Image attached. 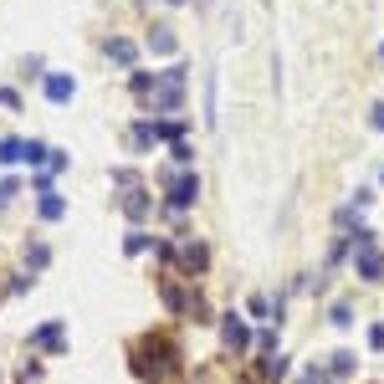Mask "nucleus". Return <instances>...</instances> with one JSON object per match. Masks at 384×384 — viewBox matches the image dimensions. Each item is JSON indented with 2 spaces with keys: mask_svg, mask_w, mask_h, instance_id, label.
I'll list each match as a JSON object with an SVG mask.
<instances>
[{
  "mask_svg": "<svg viewBox=\"0 0 384 384\" xmlns=\"http://www.w3.org/2000/svg\"><path fill=\"white\" fill-rule=\"evenodd\" d=\"M175 369H180V349H175V338H169V333H143L134 343V374L143 384H164Z\"/></svg>",
  "mask_w": 384,
  "mask_h": 384,
  "instance_id": "obj_1",
  "label": "nucleus"
},
{
  "mask_svg": "<svg viewBox=\"0 0 384 384\" xmlns=\"http://www.w3.org/2000/svg\"><path fill=\"white\" fill-rule=\"evenodd\" d=\"M354 267H359V277H364V282H379V277H384V256H379L374 246H359Z\"/></svg>",
  "mask_w": 384,
  "mask_h": 384,
  "instance_id": "obj_2",
  "label": "nucleus"
},
{
  "mask_svg": "<svg viewBox=\"0 0 384 384\" xmlns=\"http://www.w3.org/2000/svg\"><path fill=\"white\" fill-rule=\"evenodd\" d=\"M226 349L236 354V359H241V354L251 349V333H246V323H241V317H236V313L226 317Z\"/></svg>",
  "mask_w": 384,
  "mask_h": 384,
  "instance_id": "obj_3",
  "label": "nucleus"
},
{
  "mask_svg": "<svg viewBox=\"0 0 384 384\" xmlns=\"http://www.w3.org/2000/svg\"><path fill=\"white\" fill-rule=\"evenodd\" d=\"M195 195H200V180H190V175H184V180H175V184H169V205H175V210H184V205H190V200H195Z\"/></svg>",
  "mask_w": 384,
  "mask_h": 384,
  "instance_id": "obj_4",
  "label": "nucleus"
},
{
  "mask_svg": "<svg viewBox=\"0 0 384 384\" xmlns=\"http://www.w3.org/2000/svg\"><path fill=\"white\" fill-rule=\"evenodd\" d=\"M31 343H36V349H51V354H57V349H62V328H57V323H46Z\"/></svg>",
  "mask_w": 384,
  "mask_h": 384,
  "instance_id": "obj_5",
  "label": "nucleus"
},
{
  "mask_svg": "<svg viewBox=\"0 0 384 384\" xmlns=\"http://www.w3.org/2000/svg\"><path fill=\"white\" fill-rule=\"evenodd\" d=\"M180 261H184L190 272H200V267H205V246H180Z\"/></svg>",
  "mask_w": 384,
  "mask_h": 384,
  "instance_id": "obj_6",
  "label": "nucleus"
},
{
  "mask_svg": "<svg viewBox=\"0 0 384 384\" xmlns=\"http://www.w3.org/2000/svg\"><path fill=\"white\" fill-rule=\"evenodd\" d=\"M333 374H338V379L354 374V354H333Z\"/></svg>",
  "mask_w": 384,
  "mask_h": 384,
  "instance_id": "obj_7",
  "label": "nucleus"
},
{
  "mask_svg": "<svg viewBox=\"0 0 384 384\" xmlns=\"http://www.w3.org/2000/svg\"><path fill=\"white\" fill-rule=\"evenodd\" d=\"M354 323V308H349V302H338V308H333V328H349Z\"/></svg>",
  "mask_w": 384,
  "mask_h": 384,
  "instance_id": "obj_8",
  "label": "nucleus"
},
{
  "mask_svg": "<svg viewBox=\"0 0 384 384\" xmlns=\"http://www.w3.org/2000/svg\"><path fill=\"white\" fill-rule=\"evenodd\" d=\"M369 349H374V354H384V323H374V328H369Z\"/></svg>",
  "mask_w": 384,
  "mask_h": 384,
  "instance_id": "obj_9",
  "label": "nucleus"
},
{
  "mask_svg": "<svg viewBox=\"0 0 384 384\" xmlns=\"http://www.w3.org/2000/svg\"><path fill=\"white\" fill-rule=\"evenodd\" d=\"M369 123H374V128H384V103H374V113H369Z\"/></svg>",
  "mask_w": 384,
  "mask_h": 384,
  "instance_id": "obj_10",
  "label": "nucleus"
}]
</instances>
